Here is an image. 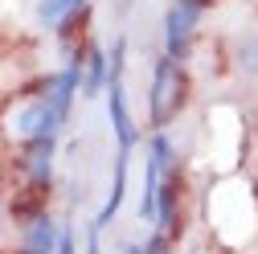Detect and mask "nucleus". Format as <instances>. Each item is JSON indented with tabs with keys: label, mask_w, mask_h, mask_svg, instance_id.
I'll return each instance as SVG.
<instances>
[{
	"label": "nucleus",
	"mask_w": 258,
	"mask_h": 254,
	"mask_svg": "<svg viewBox=\"0 0 258 254\" xmlns=\"http://www.w3.org/2000/svg\"><path fill=\"white\" fill-rule=\"evenodd\" d=\"M123 193H127V152H119V160H115V180H111V197H107V205L99 209V217H94V226H90V242H99V234H103V226L119 213V205H123Z\"/></svg>",
	"instance_id": "6"
},
{
	"label": "nucleus",
	"mask_w": 258,
	"mask_h": 254,
	"mask_svg": "<svg viewBox=\"0 0 258 254\" xmlns=\"http://www.w3.org/2000/svg\"><path fill=\"white\" fill-rule=\"evenodd\" d=\"M192 21H197V13L184 9V5L168 9V17H164V37H168V57H172V61H180V57L188 53V41H192Z\"/></svg>",
	"instance_id": "3"
},
{
	"label": "nucleus",
	"mask_w": 258,
	"mask_h": 254,
	"mask_svg": "<svg viewBox=\"0 0 258 254\" xmlns=\"http://www.w3.org/2000/svg\"><path fill=\"white\" fill-rule=\"evenodd\" d=\"M140 254H168V234H156V238H152Z\"/></svg>",
	"instance_id": "12"
},
{
	"label": "nucleus",
	"mask_w": 258,
	"mask_h": 254,
	"mask_svg": "<svg viewBox=\"0 0 258 254\" xmlns=\"http://www.w3.org/2000/svg\"><path fill=\"white\" fill-rule=\"evenodd\" d=\"M25 168H29V176H33V180H49V168H53V140H29Z\"/></svg>",
	"instance_id": "8"
},
{
	"label": "nucleus",
	"mask_w": 258,
	"mask_h": 254,
	"mask_svg": "<svg viewBox=\"0 0 258 254\" xmlns=\"http://www.w3.org/2000/svg\"><path fill=\"white\" fill-rule=\"evenodd\" d=\"M184 70H180V61L172 57H160L156 61V74H152V123L156 127H164L172 123V115L180 111L184 103Z\"/></svg>",
	"instance_id": "1"
},
{
	"label": "nucleus",
	"mask_w": 258,
	"mask_h": 254,
	"mask_svg": "<svg viewBox=\"0 0 258 254\" xmlns=\"http://www.w3.org/2000/svg\"><path fill=\"white\" fill-rule=\"evenodd\" d=\"M156 217H160V234H176L180 230V180L172 172L156 188Z\"/></svg>",
	"instance_id": "4"
},
{
	"label": "nucleus",
	"mask_w": 258,
	"mask_h": 254,
	"mask_svg": "<svg viewBox=\"0 0 258 254\" xmlns=\"http://www.w3.org/2000/svg\"><path fill=\"white\" fill-rule=\"evenodd\" d=\"M25 254H45V250H25Z\"/></svg>",
	"instance_id": "14"
},
{
	"label": "nucleus",
	"mask_w": 258,
	"mask_h": 254,
	"mask_svg": "<svg viewBox=\"0 0 258 254\" xmlns=\"http://www.w3.org/2000/svg\"><path fill=\"white\" fill-rule=\"evenodd\" d=\"M82 9V0H41V21H66Z\"/></svg>",
	"instance_id": "11"
},
{
	"label": "nucleus",
	"mask_w": 258,
	"mask_h": 254,
	"mask_svg": "<svg viewBox=\"0 0 258 254\" xmlns=\"http://www.w3.org/2000/svg\"><path fill=\"white\" fill-rule=\"evenodd\" d=\"M45 201H49V180H29L25 193L13 197V217L17 221H37L45 213Z\"/></svg>",
	"instance_id": "7"
},
{
	"label": "nucleus",
	"mask_w": 258,
	"mask_h": 254,
	"mask_svg": "<svg viewBox=\"0 0 258 254\" xmlns=\"http://www.w3.org/2000/svg\"><path fill=\"white\" fill-rule=\"evenodd\" d=\"M209 5V0H184V9H192V13H197V9H205Z\"/></svg>",
	"instance_id": "13"
},
{
	"label": "nucleus",
	"mask_w": 258,
	"mask_h": 254,
	"mask_svg": "<svg viewBox=\"0 0 258 254\" xmlns=\"http://www.w3.org/2000/svg\"><path fill=\"white\" fill-rule=\"evenodd\" d=\"M107 111H111V127L119 136V152H132L136 127H132V115H127V99H123V86L119 82H107Z\"/></svg>",
	"instance_id": "5"
},
{
	"label": "nucleus",
	"mask_w": 258,
	"mask_h": 254,
	"mask_svg": "<svg viewBox=\"0 0 258 254\" xmlns=\"http://www.w3.org/2000/svg\"><path fill=\"white\" fill-rule=\"evenodd\" d=\"M57 123H61V119L49 111V103L37 99V103H29V107L17 115V132H21L25 140H53Z\"/></svg>",
	"instance_id": "2"
},
{
	"label": "nucleus",
	"mask_w": 258,
	"mask_h": 254,
	"mask_svg": "<svg viewBox=\"0 0 258 254\" xmlns=\"http://www.w3.org/2000/svg\"><path fill=\"white\" fill-rule=\"evenodd\" d=\"M57 238H61V234H57V226L41 213L37 221H29V246H25V250H45V254H53Z\"/></svg>",
	"instance_id": "9"
},
{
	"label": "nucleus",
	"mask_w": 258,
	"mask_h": 254,
	"mask_svg": "<svg viewBox=\"0 0 258 254\" xmlns=\"http://www.w3.org/2000/svg\"><path fill=\"white\" fill-rule=\"evenodd\" d=\"M86 61H90V70H86V94H99L103 82H107V57H103L99 49H90Z\"/></svg>",
	"instance_id": "10"
}]
</instances>
